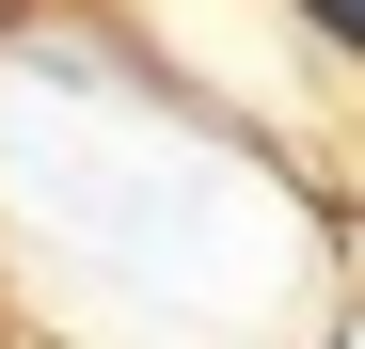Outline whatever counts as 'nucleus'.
<instances>
[{"instance_id": "1", "label": "nucleus", "mask_w": 365, "mask_h": 349, "mask_svg": "<svg viewBox=\"0 0 365 349\" xmlns=\"http://www.w3.org/2000/svg\"><path fill=\"white\" fill-rule=\"evenodd\" d=\"M302 16H318V32H365V0H302Z\"/></svg>"}]
</instances>
